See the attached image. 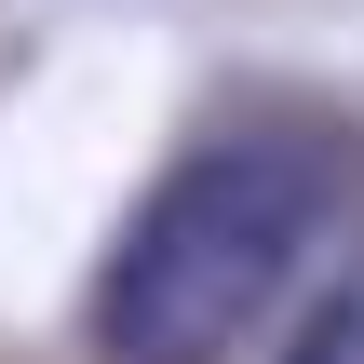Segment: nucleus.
I'll return each mask as SVG.
<instances>
[{
  "instance_id": "nucleus-1",
  "label": "nucleus",
  "mask_w": 364,
  "mask_h": 364,
  "mask_svg": "<svg viewBox=\"0 0 364 364\" xmlns=\"http://www.w3.org/2000/svg\"><path fill=\"white\" fill-rule=\"evenodd\" d=\"M351 203V149L311 122H243L203 135L108 243L95 270V364H230L284 284L324 257Z\"/></svg>"
},
{
  "instance_id": "nucleus-2",
  "label": "nucleus",
  "mask_w": 364,
  "mask_h": 364,
  "mask_svg": "<svg viewBox=\"0 0 364 364\" xmlns=\"http://www.w3.org/2000/svg\"><path fill=\"white\" fill-rule=\"evenodd\" d=\"M284 364H364V257L297 311V338H284Z\"/></svg>"
}]
</instances>
